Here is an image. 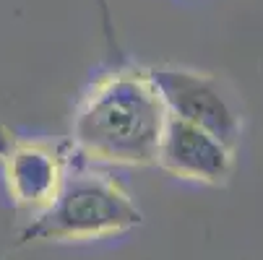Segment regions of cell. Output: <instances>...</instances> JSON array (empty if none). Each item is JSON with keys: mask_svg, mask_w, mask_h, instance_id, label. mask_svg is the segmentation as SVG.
Returning <instances> with one entry per match:
<instances>
[{"mask_svg": "<svg viewBox=\"0 0 263 260\" xmlns=\"http://www.w3.org/2000/svg\"><path fill=\"white\" fill-rule=\"evenodd\" d=\"M167 107L146 73H120L99 84L73 125L84 154L115 164L157 162Z\"/></svg>", "mask_w": 263, "mask_h": 260, "instance_id": "obj_1", "label": "cell"}, {"mask_svg": "<svg viewBox=\"0 0 263 260\" xmlns=\"http://www.w3.org/2000/svg\"><path fill=\"white\" fill-rule=\"evenodd\" d=\"M157 162L167 172L185 179L224 182L232 172V148L209 130L167 115Z\"/></svg>", "mask_w": 263, "mask_h": 260, "instance_id": "obj_4", "label": "cell"}, {"mask_svg": "<svg viewBox=\"0 0 263 260\" xmlns=\"http://www.w3.org/2000/svg\"><path fill=\"white\" fill-rule=\"evenodd\" d=\"M141 224L136 203L102 174H70L50 206L21 232V242L79 239L109 232H123Z\"/></svg>", "mask_w": 263, "mask_h": 260, "instance_id": "obj_2", "label": "cell"}, {"mask_svg": "<svg viewBox=\"0 0 263 260\" xmlns=\"http://www.w3.org/2000/svg\"><path fill=\"white\" fill-rule=\"evenodd\" d=\"M6 162H8V185L16 201L29 206L52 201V195L60 188V169L50 151L40 146L11 143Z\"/></svg>", "mask_w": 263, "mask_h": 260, "instance_id": "obj_5", "label": "cell"}, {"mask_svg": "<svg viewBox=\"0 0 263 260\" xmlns=\"http://www.w3.org/2000/svg\"><path fill=\"white\" fill-rule=\"evenodd\" d=\"M146 76L157 86L170 117L203 128L224 146L235 148L240 115L211 76L185 68H152Z\"/></svg>", "mask_w": 263, "mask_h": 260, "instance_id": "obj_3", "label": "cell"}]
</instances>
